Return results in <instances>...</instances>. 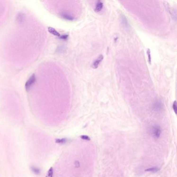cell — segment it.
<instances>
[{
    "mask_svg": "<svg viewBox=\"0 0 177 177\" xmlns=\"http://www.w3.org/2000/svg\"><path fill=\"white\" fill-rule=\"evenodd\" d=\"M152 110L157 113H161L164 110V106L163 103L159 99L155 100L152 106Z\"/></svg>",
    "mask_w": 177,
    "mask_h": 177,
    "instance_id": "cell-1",
    "label": "cell"
},
{
    "mask_svg": "<svg viewBox=\"0 0 177 177\" xmlns=\"http://www.w3.org/2000/svg\"><path fill=\"white\" fill-rule=\"evenodd\" d=\"M162 129L158 125H154L151 129V133L153 137L155 139H159L162 134Z\"/></svg>",
    "mask_w": 177,
    "mask_h": 177,
    "instance_id": "cell-2",
    "label": "cell"
},
{
    "mask_svg": "<svg viewBox=\"0 0 177 177\" xmlns=\"http://www.w3.org/2000/svg\"><path fill=\"white\" fill-rule=\"evenodd\" d=\"M59 16L63 19L68 21H74L76 19L74 16L66 11H61L59 13Z\"/></svg>",
    "mask_w": 177,
    "mask_h": 177,
    "instance_id": "cell-3",
    "label": "cell"
},
{
    "mask_svg": "<svg viewBox=\"0 0 177 177\" xmlns=\"http://www.w3.org/2000/svg\"><path fill=\"white\" fill-rule=\"evenodd\" d=\"M36 81V75L35 74H32L30 78L27 80V82H26V85H25V88L26 90L28 92V91L30 89V88L33 84L35 83Z\"/></svg>",
    "mask_w": 177,
    "mask_h": 177,
    "instance_id": "cell-4",
    "label": "cell"
},
{
    "mask_svg": "<svg viewBox=\"0 0 177 177\" xmlns=\"http://www.w3.org/2000/svg\"><path fill=\"white\" fill-rule=\"evenodd\" d=\"M103 59V56L102 55H99V57L93 62L92 65V68L93 69L98 68V67L99 66V65H100V64L101 63Z\"/></svg>",
    "mask_w": 177,
    "mask_h": 177,
    "instance_id": "cell-5",
    "label": "cell"
},
{
    "mask_svg": "<svg viewBox=\"0 0 177 177\" xmlns=\"http://www.w3.org/2000/svg\"><path fill=\"white\" fill-rule=\"evenodd\" d=\"M120 22L124 28L127 29V30L130 29V26L128 22L127 19L124 15H122L120 16Z\"/></svg>",
    "mask_w": 177,
    "mask_h": 177,
    "instance_id": "cell-6",
    "label": "cell"
},
{
    "mask_svg": "<svg viewBox=\"0 0 177 177\" xmlns=\"http://www.w3.org/2000/svg\"><path fill=\"white\" fill-rule=\"evenodd\" d=\"M103 2L101 1H97L95 7V11L97 13H99L101 12L102 9H103Z\"/></svg>",
    "mask_w": 177,
    "mask_h": 177,
    "instance_id": "cell-7",
    "label": "cell"
},
{
    "mask_svg": "<svg viewBox=\"0 0 177 177\" xmlns=\"http://www.w3.org/2000/svg\"><path fill=\"white\" fill-rule=\"evenodd\" d=\"M159 170V168L157 167H153L151 168H149L146 169V171H149V172H151V173H157Z\"/></svg>",
    "mask_w": 177,
    "mask_h": 177,
    "instance_id": "cell-8",
    "label": "cell"
},
{
    "mask_svg": "<svg viewBox=\"0 0 177 177\" xmlns=\"http://www.w3.org/2000/svg\"><path fill=\"white\" fill-rule=\"evenodd\" d=\"M147 60H148V62L151 64V50L150 49H147Z\"/></svg>",
    "mask_w": 177,
    "mask_h": 177,
    "instance_id": "cell-9",
    "label": "cell"
},
{
    "mask_svg": "<svg viewBox=\"0 0 177 177\" xmlns=\"http://www.w3.org/2000/svg\"><path fill=\"white\" fill-rule=\"evenodd\" d=\"M67 142V139H58L56 140V142L57 143H61V144H63V143H66Z\"/></svg>",
    "mask_w": 177,
    "mask_h": 177,
    "instance_id": "cell-10",
    "label": "cell"
},
{
    "mask_svg": "<svg viewBox=\"0 0 177 177\" xmlns=\"http://www.w3.org/2000/svg\"><path fill=\"white\" fill-rule=\"evenodd\" d=\"M173 111L175 112V114H177V103H176V101H174L173 104Z\"/></svg>",
    "mask_w": 177,
    "mask_h": 177,
    "instance_id": "cell-11",
    "label": "cell"
},
{
    "mask_svg": "<svg viewBox=\"0 0 177 177\" xmlns=\"http://www.w3.org/2000/svg\"><path fill=\"white\" fill-rule=\"evenodd\" d=\"M80 138H81L82 139H83V140H88V141H89V140H90V138L88 136H87V135H83V136H80Z\"/></svg>",
    "mask_w": 177,
    "mask_h": 177,
    "instance_id": "cell-12",
    "label": "cell"
},
{
    "mask_svg": "<svg viewBox=\"0 0 177 177\" xmlns=\"http://www.w3.org/2000/svg\"><path fill=\"white\" fill-rule=\"evenodd\" d=\"M32 170H33V171L34 173H37V174L40 173V170L38 168H36L35 167H33V168H32Z\"/></svg>",
    "mask_w": 177,
    "mask_h": 177,
    "instance_id": "cell-13",
    "label": "cell"
},
{
    "mask_svg": "<svg viewBox=\"0 0 177 177\" xmlns=\"http://www.w3.org/2000/svg\"><path fill=\"white\" fill-rule=\"evenodd\" d=\"M75 166L76 168H79L80 166V163L79 161H75V162L74 163Z\"/></svg>",
    "mask_w": 177,
    "mask_h": 177,
    "instance_id": "cell-14",
    "label": "cell"
}]
</instances>
